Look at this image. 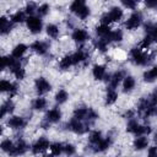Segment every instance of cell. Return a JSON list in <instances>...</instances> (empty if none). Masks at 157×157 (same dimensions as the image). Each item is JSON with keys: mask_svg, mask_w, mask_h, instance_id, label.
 <instances>
[{"mask_svg": "<svg viewBox=\"0 0 157 157\" xmlns=\"http://www.w3.org/2000/svg\"><path fill=\"white\" fill-rule=\"evenodd\" d=\"M130 55L131 58L134 59V61L137 64V65H147L150 64L153 58H155V53L152 54H146V53H142L140 48H132L130 50Z\"/></svg>", "mask_w": 157, "mask_h": 157, "instance_id": "cell-1", "label": "cell"}, {"mask_svg": "<svg viewBox=\"0 0 157 157\" xmlns=\"http://www.w3.org/2000/svg\"><path fill=\"white\" fill-rule=\"evenodd\" d=\"M27 27L29 28V31L32 33H39L42 31V21L38 18V17H34V16H29L27 20Z\"/></svg>", "mask_w": 157, "mask_h": 157, "instance_id": "cell-2", "label": "cell"}, {"mask_svg": "<svg viewBox=\"0 0 157 157\" xmlns=\"http://www.w3.org/2000/svg\"><path fill=\"white\" fill-rule=\"evenodd\" d=\"M49 147H50L49 141H48L45 137H39V140H37V141L33 144V146H32V152H33L34 155H37V153L44 152V151L48 150Z\"/></svg>", "mask_w": 157, "mask_h": 157, "instance_id": "cell-3", "label": "cell"}, {"mask_svg": "<svg viewBox=\"0 0 157 157\" xmlns=\"http://www.w3.org/2000/svg\"><path fill=\"white\" fill-rule=\"evenodd\" d=\"M141 20H142L141 13H140V12H134V13L129 17V20L125 22V27H126L128 29H135V28H137V27L140 26Z\"/></svg>", "mask_w": 157, "mask_h": 157, "instance_id": "cell-4", "label": "cell"}, {"mask_svg": "<svg viewBox=\"0 0 157 157\" xmlns=\"http://www.w3.org/2000/svg\"><path fill=\"white\" fill-rule=\"evenodd\" d=\"M69 128L76 134H83L88 130V125H85L81 120H77L75 118L69 123Z\"/></svg>", "mask_w": 157, "mask_h": 157, "instance_id": "cell-5", "label": "cell"}, {"mask_svg": "<svg viewBox=\"0 0 157 157\" xmlns=\"http://www.w3.org/2000/svg\"><path fill=\"white\" fill-rule=\"evenodd\" d=\"M34 85H36V90H37V92H38L39 94H43V93H45V92H48V91L52 90L50 83H49L44 77H38V78L36 80Z\"/></svg>", "mask_w": 157, "mask_h": 157, "instance_id": "cell-6", "label": "cell"}, {"mask_svg": "<svg viewBox=\"0 0 157 157\" xmlns=\"http://www.w3.org/2000/svg\"><path fill=\"white\" fill-rule=\"evenodd\" d=\"M28 150V145L23 141V140H20L17 142V145H15L13 150L10 152L11 156H18V155H23L26 151Z\"/></svg>", "mask_w": 157, "mask_h": 157, "instance_id": "cell-7", "label": "cell"}, {"mask_svg": "<svg viewBox=\"0 0 157 157\" xmlns=\"http://www.w3.org/2000/svg\"><path fill=\"white\" fill-rule=\"evenodd\" d=\"M31 49H32L33 52H36L37 54H39V55H43V54H45V53H47V49H48V44H47V43H44V42H39V40H36V42H33V43H32V45H31Z\"/></svg>", "mask_w": 157, "mask_h": 157, "instance_id": "cell-8", "label": "cell"}, {"mask_svg": "<svg viewBox=\"0 0 157 157\" xmlns=\"http://www.w3.org/2000/svg\"><path fill=\"white\" fill-rule=\"evenodd\" d=\"M9 126H11L12 129H21V128H23L25 126V124H26V121L23 120V118H21V117H12V118H10L9 119Z\"/></svg>", "mask_w": 157, "mask_h": 157, "instance_id": "cell-9", "label": "cell"}, {"mask_svg": "<svg viewBox=\"0 0 157 157\" xmlns=\"http://www.w3.org/2000/svg\"><path fill=\"white\" fill-rule=\"evenodd\" d=\"M109 13V17L112 20V22H117V21H120L121 17H123V10L118 6H114L110 9V11L108 12Z\"/></svg>", "mask_w": 157, "mask_h": 157, "instance_id": "cell-10", "label": "cell"}, {"mask_svg": "<svg viewBox=\"0 0 157 157\" xmlns=\"http://www.w3.org/2000/svg\"><path fill=\"white\" fill-rule=\"evenodd\" d=\"M87 38H88V33L85 29H75L72 33V39L75 42H78V43L85 42Z\"/></svg>", "mask_w": 157, "mask_h": 157, "instance_id": "cell-11", "label": "cell"}, {"mask_svg": "<svg viewBox=\"0 0 157 157\" xmlns=\"http://www.w3.org/2000/svg\"><path fill=\"white\" fill-rule=\"evenodd\" d=\"M11 28H12L11 22L5 16H1V18H0V32H1V34L9 33L11 31Z\"/></svg>", "mask_w": 157, "mask_h": 157, "instance_id": "cell-12", "label": "cell"}, {"mask_svg": "<svg viewBox=\"0 0 157 157\" xmlns=\"http://www.w3.org/2000/svg\"><path fill=\"white\" fill-rule=\"evenodd\" d=\"M123 78H125L124 77V71H117V72H114L112 76H110V88H115L117 86H118V83L123 80Z\"/></svg>", "mask_w": 157, "mask_h": 157, "instance_id": "cell-13", "label": "cell"}, {"mask_svg": "<svg viewBox=\"0 0 157 157\" xmlns=\"http://www.w3.org/2000/svg\"><path fill=\"white\" fill-rule=\"evenodd\" d=\"M60 118H61V113H60V110L56 109V108H53V109H50V110L47 113V120H49V121H52V123L59 121Z\"/></svg>", "mask_w": 157, "mask_h": 157, "instance_id": "cell-14", "label": "cell"}, {"mask_svg": "<svg viewBox=\"0 0 157 157\" xmlns=\"http://www.w3.org/2000/svg\"><path fill=\"white\" fill-rule=\"evenodd\" d=\"M26 50H27V45H25V44H17L13 49H12V56L15 58V59H20V58H22V55L26 53Z\"/></svg>", "mask_w": 157, "mask_h": 157, "instance_id": "cell-15", "label": "cell"}, {"mask_svg": "<svg viewBox=\"0 0 157 157\" xmlns=\"http://www.w3.org/2000/svg\"><path fill=\"white\" fill-rule=\"evenodd\" d=\"M92 72L96 80H103V77L105 76V67L103 65H94Z\"/></svg>", "mask_w": 157, "mask_h": 157, "instance_id": "cell-16", "label": "cell"}, {"mask_svg": "<svg viewBox=\"0 0 157 157\" xmlns=\"http://www.w3.org/2000/svg\"><path fill=\"white\" fill-rule=\"evenodd\" d=\"M155 78H157V65L153 66L151 70L144 72V80L146 82H153Z\"/></svg>", "mask_w": 157, "mask_h": 157, "instance_id": "cell-17", "label": "cell"}, {"mask_svg": "<svg viewBox=\"0 0 157 157\" xmlns=\"http://www.w3.org/2000/svg\"><path fill=\"white\" fill-rule=\"evenodd\" d=\"M147 145H148V140L147 137H144V136H139L134 141V147L136 150H144L145 147H147Z\"/></svg>", "mask_w": 157, "mask_h": 157, "instance_id": "cell-18", "label": "cell"}, {"mask_svg": "<svg viewBox=\"0 0 157 157\" xmlns=\"http://www.w3.org/2000/svg\"><path fill=\"white\" fill-rule=\"evenodd\" d=\"M87 113H88V109L86 107H80V108H76L75 112H74V118L77 119V120H82V119H86L87 118Z\"/></svg>", "mask_w": 157, "mask_h": 157, "instance_id": "cell-19", "label": "cell"}, {"mask_svg": "<svg viewBox=\"0 0 157 157\" xmlns=\"http://www.w3.org/2000/svg\"><path fill=\"white\" fill-rule=\"evenodd\" d=\"M107 40H114V42H120L123 39V32L120 29H115V31H112L107 37H105Z\"/></svg>", "mask_w": 157, "mask_h": 157, "instance_id": "cell-20", "label": "cell"}, {"mask_svg": "<svg viewBox=\"0 0 157 157\" xmlns=\"http://www.w3.org/2000/svg\"><path fill=\"white\" fill-rule=\"evenodd\" d=\"M135 87V78L132 76H126L124 78V82H123V88L125 92L128 91H131L132 88Z\"/></svg>", "mask_w": 157, "mask_h": 157, "instance_id": "cell-21", "label": "cell"}, {"mask_svg": "<svg viewBox=\"0 0 157 157\" xmlns=\"http://www.w3.org/2000/svg\"><path fill=\"white\" fill-rule=\"evenodd\" d=\"M117 98H118V93L115 92V90L114 88H108V91H107V98H105V103L107 104H113L115 101H117Z\"/></svg>", "mask_w": 157, "mask_h": 157, "instance_id": "cell-22", "label": "cell"}, {"mask_svg": "<svg viewBox=\"0 0 157 157\" xmlns=\"http://www.w3.org/2000/svg\"><path fill=\"white\" fill-rule=\"evenodd\" d=\"M110 144H112V140H110L109 137L102 139V140L96 145V151H104V150H107V148L110 146Z\"/></svg>", "mask_w": 157, "mask_h": 157, "instance_id": "cell-23", "label": "cell"}, {"mask_svg": "<svg viewBox=\"0 0 157 157\" xmlns=\"http://www.w3.org/2000/svg\"><path fill=\"white\" fill-rule=\"evenodd\" d=\"M72 56V61H74V64H78V63H81V61H83L86 58H87V55H86V53L83 52V50H77L75 54H72L71 55Z\"/></svg>", "mask_w": 157, "mask_h": 157, "instance_id": "cell-24", "label": "cell"}, {"mask_svg": "<svg viewBox=\"0 0 157 157\" xmlns=\"http://www.w3.org/2000/svg\"><path fill=\"white\" fill-rule=\"evenodd\" d=\"M60 67L63 69V70H66V69H69L71 65H74V61H72V56L71 55H66V56H64L61 60H60Z\"/></svg>", "mask_w": 157, "mask_h": 157, "instance_id": "cell-25", "label": "cell"}, {"mask_svg": "<svg viewBox=\"0 0 157 157\" xmlns=\"http://www.w3.org/2000/svg\"><path fill=\"white\" fill-rule=\"evenodd\" d=\"M13 107H15V105H13V103H12L10 99H9V101H6V102L1 105V114H0V117L2 118L6 113H11V112L13 110Z\"/></svg>", "mask_w": 157, "mask_h": 157, "instance_id": "cell-26", "label": "cell"}, {"mask_svg": "<svg viewBox=\"0 0 157 157\" xmlns=\"http://www.w3.org/2000/svg\"><path fill=\"white\" fill-rule=\"evenodd\" d=\"M86 5H85V1H82V0H75L71 5H70V10H71V12H74V13H77L82 7H85Z\"/></svg>", "mask_w": 157, "mask_h": 157, "instance_id": "cell-27", "label": "cell"}, {"mask_svg": "<svg viewBox=\"0 0 157 157\" xmlns=\"http://www.w3.org/2000/svg\"><path fill=\"white\" fill-rule=\"evenodd\" d=\"M96 32H97V34L98 36H101L102 38H105L112 31H110V28H109V26H104V25H101V26H98L97 28H96Z\"/></svg>", "mask_w": 157, "mask_h": 157, "instance_id": "cell-28", "label": "cell"}, {"mask_svg": "<svg viewBox=\"0 0 157 157\" xmlns=\"http://www.w3.org/2000/svg\"><path fill=\"white\" fill-rule=\"evenodd\" d=\"M25 11H17V12H15L12 16H11V22H13V23H21V22H23L26 18H25Z\"/></svg>", "mask_w": 157, "mask_h": 157, "instance_id": "cell-29", "label": "cell"}, {"mask_svg": "<svg viewBox=\"0 0 157 157\" xmlns=\"http://www.w3.org/2000/svg\"><path fill=\"white\" fill-rule=\"evenodd\" d=\"M47 107V101L44 98H36L34 102H33V108L36 110H43L44 108Z\"/></svg>", "mask_w": 157, "mask_h": 157, "instance_id": "cell-30", "label": "cell"}, {"mask_svg": "<svg viewBox=\"0 0 157 157\" xmlns=\"http://www.w3.org/2000/svg\"><path fill=\"white\" fill-rule=\"evenodd\" d=\"M50 151L54 156H59L64 151V145H61L60 142H54L50 145Z\"/></svg>", "mask_w": 157, "mask_h": 157, "instance_id": "cell-31", "label": "cell"}, {"mask_svg": "<svg viewBox=\"0 0 157 157\" xmlns=\"http://www.w3.org/2000/svg\"><path fill=\"white\" fill-rule=\"evenodd\" d=\"M67 97H69V94H67V92L65 90H59L58 93L55 94V101L58 103H64L67 99Z\"/></svg>", "mask_w": 157, "mask_h": 157, "instance_id": "cell-32", "label": "cell"}, {"mask_svg": "<svg viewBox=\"0 0 157 157\" xmlns=\"http://www.w3.org/2000/svg\"><path fill=\"white\" fill-rule=\"evenodd\" d=\"M47 33H48L49 37L56 38L58 34H59V28H58L55 25H48V26H47Z\"/></svg>", "mask_w": 157, "mask_h": 157, "instance_id": "cell-33", "label": "cell"}, {"mask_svg": "<svg viewBox=\"0 0 157 157\" xmlns=\"http://www.w3.org/2000/svg\"><path fill=\"white\" fill-rule=\"evenodd\" d=\"M101 140H102V132H101V131L96 130V131H92V132H91V135H90V141H91L92 144H96V145H97Z\"/></svg>", "mask_w": 157, "mask_h": 157, "instance_id": "cell-34", "label": "cell"}, {"mask_svg": "<svg viewBox=\"0 0 157 157\" xmlns=\"http://www.w3.org/2000/svg\"><path fill=\"white\" fill-rule=\"evenodd\" d=\"M13 147H15V145L12 144V141H10V140H4L2 142H1V150L2 151H5V152H11L12 150H13Z\"/></svg>", "mask_w": 157, "mask_h": 157, "instance_id": "cell-35", "label": "cell"}, {"mask_svg": "<svg viewBox=\"0 0 157 157\" xmlns=\"http://www.w3.org/2000/svg\"><path fill=\"white\" fill-rule=\"evenodd\" d=\"M151 132V128L150 126H145V125H139L135 134L139 135V136H142V135H146V134H150Z\"/></svg>", "mask_w": 157, "mask_h": 157, "instance_id": "cell-36", "label": "cell"}, {"mask_svg": "<svg viewBox=\"0 0 157 157\" xmlns=\"http://www.w3.org/2000/svg\"><path fill=\"white\" fill-rule=\"evenodd\" d=\"M108 43H109V40H107L105 38H102V39H99V40L96 43V45H97V48H98L101 52H105Z\"/></svg>", "mask_w": 157, "mask_h": 157, "instance_id": "cell-37", "label": "cell"}, {"mask_svg": "<svg viewBox=\"0 0 157 157\" xmlns=\"http://www.w3.org/2000/svg\"><path fill=\"white\" fill-rule=\"evenodd\" d=\"M81 20H85V18H87L88 17V15H90V7H87V6H85V7H82L77 13H76Z\"/></svg>", "mask_w": 157, "mask_h": 157, "instance_id": "cell-38", "label": "cell"}, {"mask_svg": "<svg viewBox=\"0 0 157 157\" xmlns=\"http://www.w3.org/2000/svg\"><path fill=\"white\" fill-rule=\"evenodd\" d=\"M11 86H12V83H10V82L6 81V80H1V81H0V91H2V92L10 91V90H11Z\"/></svg>", "mask_w": 157, "mask_h": 157, "instance_id": "cell-39", "label": "cell"}, {"mask_svg": "<svg viewBox=\"0 0 157 157\" xmlns=\"http://www.w3.org/2000/svg\"><path fill=\"white\" fill-rule=\"evenodd\" d=\"M153 40H152V38L150 37V36H146L144 39H142V42H141V44H140V47L141 48H144V49H147L150 45H151V43H152Z\"/></svg>", "mask_w": 157, "mask_h": 157, "instance_id": "cell-40", "label": "cell"}, {"mask_svg": "<svg viewBox=\"0 0 157 157\" xmlns=\"http://www.w3.org/2000/svg\"><path fill=\"white\" fill-rule=\"evenodd\" d=\"M36 10H38V9L36 7V4H34V2H28V4L26 5L25 12H26V13H28V15H32Z\"/></svg>", "mask_w": 157, "mask_h": 157, "instance_id": "cell-41", "label": "cell"}, {"mask_svg": "<svg viewBox=\"0 0 157 157\" xmlns=\"http://www.w3.org/2000/svg\"><path fill=\"white\" fill-rule=\"evenodd\" d=\"M38 13H39V16H45L47 13H48V11H49V5L48 4H43V5H40L39 7H38Z\"/></svg>", "mask_w": 157, "mask_h": 157, "instance_id": "cell-42", "label": "cell"}, {"mask_svg": "<svg viewBox=\"0 0 157 157\" xmlns=\"http://www.w3.org/2000/svg\"><path fill=\"white\" fill-rule=\"evenodd\" d=\"M137 126H139V124H137V121H136V120H130V121H129V124H128L126 130H128V131H130V132H134V134H135V131H136Z\"/></svg>", "mask_w": 157, "mask_h": 157, "instance_id": "cell-43", "label": "cell"}, {"mask_svg": "<svg viewBox=\"0 0 157 157\" xmlns=\"http://www.w3.org/2000/svg\"><path fill=\"white\" fill-rule=\"evenodd\" d=\"M97 118H98V114H97V113H96L93 109H88V113H87V118H86V119H87V120L91 123V121L96 120Z\"/></svg>", "mask_w": 157, "mask_h": 157, "instance_id": "cell-44", "label": "cell"}, {"mask_svg": "<svg viewBox=\"0 0 157 157\" xmlns=\"http://www.w3.org/2000/svg\"><path fill=\"white\" fill-rule=\"evenodd\" d=\"M101 22H102V25H104V26H108V25L112 22V20H110L108 12H105V13H103V15L101 16Z\"/></svg>", "mask_w": 157, "mask_h": 157, "instance_id": "cell-45", "label": "cell"}, {"mask_svg": "<svg viewBox=\"0 0 157 157\" xmlns=\"http://www.w3.org/2000/svg\"><path fill=\"white\" fill-rule=\"evenodd\" d=\"M64 152H65L66 155L71 156V155L75 153V147H74L72 145H70V144H66V145H64Z\"/></svg>", "mask_w": 157, "mask_h": 157, "instance_id": "cell-46", "label": "cell"}, {"mask_svg": "<svg viewBox=\"0 0 157 157\" xmlns=\"http://www.w3.org/2000/svg\"><path fill=\"white\" fill-rule=\"evenodd\" d=\"M121 2L124 6H126L129 9H135V6H136V1H134V0H123Z\"/></svg>", "mask_w": 157, "mask_h": 157, "instance_id": "cell-47", "label": "cell"}, {"mask_svg": "<svg viewBox=\"0 0 157 157\" xmlns=\"http://www.w3.org/2000/svg\"><path fill=\"white\" fill-rule=\"evenodd\" d=\"M148 157H157V147L156 146L150 147V150H148Z\"/></svg>", "mask_w": 157, "mask_h": 157, "instance_id": "cell-48", "label": "cell"}, {"mask_svg": "<svg viewBox=\"0 0 157 157\" xmlns=\"http://www.w3.org/2000/svg\"><path fill=\"white\" fill-rule=\"evenodd\" d=\"M145 4L148 7H157V0H147Z\"/></svg>", "mask_w": 157, "mask_h": 157, "instance_id": "cell-49", "label": "cell"}, {"mask_svg": "<svg viewBox=\"0 0 157 157\" xmlns=\"http://www.w3.org/2000/svg\"><path fill=\"white\" fill-rule=\"evenodd\" d=\"M9 92H10V96H15V94H16V92H17V85H16V83H12L11 90H10Z\"/></svg>", "mask_w": 157, "mask_h": 157, "instance_id": "cell-50", "label": "cell"}, {"mask_svg": "<svg viewBox=\"0 0 157 157\" xmlns=\"http://www.w3.org/2000/svg\"><path fill=\"white\" fill-rule=\"evenodd\" d=\"M40 126L43 128V129H48L49 128V120H44V121H42V124H40Z\"/></svg>", "mask_w": 157, "mask_h": 157, "instance_id": "cell-51", "label": "cell"}, {"mask_svg": "<svg viewBox=\"0 0 157 157\" xmlns=\"http://www.w3.org/2000/svg\"><path fill=\"white\" fill-rule=\"evenodd\" d=\"M43 157H54V155H47V156H43Z\"/></svg>", "mask_w": 157, "mask_h": 157, "instance_id": "cell-52", "label": "cell"}, {"mask_svg": "<svg viewBox=\"0 0 157 157\" xmlns=\"http://www.w3.org/2000/svg\"><path fill=\"white\" fill-rule=\"evenodd\" d=\"M155 140H156V141H157V134H156V135H155Z\"/></svg>", "mask_w": 157, "mask_h": 157, "instance_id": "cell-53", "label": "cell"}, {"mask_svg": "<svg viewBox=\"0 0 157 157\" xmlns=\"http://www.w3.org/2000/svg\"><path fill=\"white\" fill-rule=\"evenodd\" d=\"M156 9H157V7H156Z\"/></svg>", "mask_w": 157, "mask_h": 157, "instance_id": "cell-54", "label": "cell"}]
</instances>
